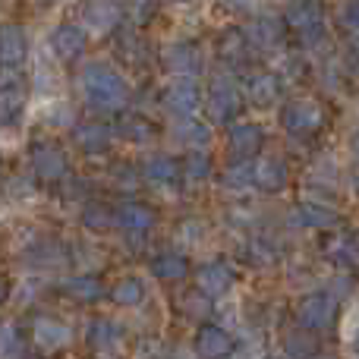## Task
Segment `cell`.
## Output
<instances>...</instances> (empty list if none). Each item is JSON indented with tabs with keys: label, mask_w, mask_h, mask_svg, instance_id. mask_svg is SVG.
Instances as JSON below:
<instances>
[{
	"label": "cell",
	"mask_w": 359,
	"mask_h": 359,
	"mask_svg": "<svg viewBox=\"0 0 359 359\" xmlns=\"http://www.w3.org/2000/svg\"><path fill=\"white\" fill-rule=\"evenodd\" d=\"M174 4H192V0H174Z\"/></svg>",
	"instance_id": "obj_43"
},
{
	"label": "cell",
	"mask_w": 359,
	"mask_h": 359,
	"mask_svg": "<svg viewBox=\"0 0 359 359\" xmlns=\"http://www.w3.org/2000/svg\"><path fill=\"white\" fill-rule=\"evenodd\" d=\"M350 151H353V158L359 161V133H353V139H350Z\"/></svg>",
	"instance_id": "obj_41"
},
{
	"label": "cell",
	"mask_w": 359,
	"mask_h": 359,
	"mask_svg": "<svg viewBox=\"0 0 359 359\" xmlns=\"http://www.w3.org/2000/svg\"><path fill=\"white\" fill-rule=\"evenodd\" d=\"M180 312H183L186 318H192V322H198V318H208L211 316V297L208 293H183L180 297Z\"/></svg>",
	"instance_id": "obj_30"
},
{
	"label": "cell",
	"mask_w": 359,
	"mask_h": 359,
	"mask_svg": "<svg viewBox=\"0 0 359 359\" xmlns=\"http://www.w3.org/2000/svg\"><path fill=\"white\" fill-rule=\"evenodd\" d=\"M174 133H177V139L183 145H205L208 142V136H211V130L205 123H198V120H186V117L177 123Z\"/></svg>",
	"instance_id": "obj_34"
},
{
	"label": "cell",
	"mask_w": 359,
	"mask_h": 359,
	"mask_svg": "<svg viewBox=\"0 0 359 359\" xmlns=\"http://www.w3.org/2000/svg\"><path fill=\"white\" fill-rule=\"evenodd\" d=\"M25 111V82L16 69L0 73V126H16Z\"/></svg>",
	"instance_id": "obj_7"
},
{
	"label": "cell",
	"mask_w": 359,
	"mask_h": 359,
	"mask_svg": "<svg viewBox=\"0 0 359 359\" xmlns=\"http://www.w3.org/2000/svg\"><path fill=\"white\" fill-rule=\"evenodd\" d=\"M243 259H246L249 265H255V268H268V265H278L280 252H278V246L268 243V240H249Z\"/></svg>",
	"instance_id": "obj_29"
},
{
	"label": "cell",
	"mask_w": 359,
	"mask_h": 359,
	"mask_svg": "<svg viewBox=\"0 0 359 359\" xmlns=\"http://www.w3.org/2000/svg\"><path fill=\"white\" fill-rule=\"evenodd\" d=\"M334 318H337V299L331 293H309L297 306V325L306 334L328 331L334 325Z\"/></svg>",
	"instance_id": "obj_3"
},
{
	"label": "cell",
	"mask_w": 359,
	"mask_h": 359,
	"mask_svg": "<svg viewBox=\"0 0 359 359\" xmlns=\"http://www.w3.org/2000/svg\"><path fill=\"white\" fill-rule=\"evenodd\" d=\"M117 133L123 139H130V142H149V139L155 136V126H151L149 120H142V117H123Z\"/></svg>",
	"instance_id": "obj_33"
},
{
	"label": "cell",
	"mask_w": 359,
	"mask_h": 359,
	"mask_svg": "<svg viewBox=\"0 0 359 359\" xmlns=\"http://www.w3.org/2000/svg\"><path fill=\"white\" fill-rule=\"evenodd\" d=\"M73 142L79 145L86 155H104L114 145V130L98 123V120H86V123H79L73 130Z\"/></svg>",
	"instance_id": "obj_16"
},
{
	"label": "cell",
	"mask_w": 359,
	"mask_h": 359,
	"mask_svg": "<svg viewBox=\"0 0 359 359\" xmlns=\"http://www.w3.org/2000/svg\"><path fill=\"white\" fill-rule=\"evenodd\" d=\"M6 297H10V284H6V278H0V306L6 303Z\"/></svg>",
	"instance_id": "obj_40"
},
{
	"label": "cell",
	"mask_w": 359,
	"mask_h": 359,
	"mask_svg": "<svg viewBox=\"0 0 359 359\" xmlns=\"http://www.w3.org/2000/svg\"><path fill=\"white\" fill-rule=\"evenodd\" d=\"M63 293H67L69 299H76V303H95V299L104 297V284H101L98 278H92V274H86V278H69L67 284H63Z\"/></svg>",
	"instance_id": "obj_24"
},
{
	"label": "cell",
	"mask_w": 359,
	"mask_h": 359,
	"mask_svg": "<svg viewBox=\"0 0 359 359\" xmlns=\"http://www.w3.org/2000/svg\"><path fill=\"white\" fill-rule=\"evenodd\" d=\"M82 224H86L88 230H95V233H104V230L114 227V211L107 208V205L95 202V205H88V208L82 211Z\"/></svg>",
	"instance_id": "obj_31"
},
{
	"label": "cell",
	"mask_w": 359,
	"mask_h": 359,
	"mask_svg": "<svg viewBox=\"0 0 359 359\" xmlns=\"http://www.w3.org/2000/svg\"><path fill=\"white\" fill-rule=\"evenodd\" d=\"M353 350H356V356H359V334H356V341H353Z\"/></svg>",
	"instance_id": "obj_42"
},
{
	"label": "cell",
	"mask_w": 359,
	"mask_h": 359,
	"mask_svg": "<svg viewBox=\"0 0 359 359\" xmlns=\"http://www.w3.org/2000/svg\"><path fill=\"white\" fill-rule=\"evenodd\" d=\"M186 177L196 180V183H202V180L211 177V158L205 155V151L192 149L189 155H186Z\"/></svg>",
	"instance_id": "obj_35"
},
{
	"label": "cell",
	"mask_w": 359,
	"mask_h": 359,
	"mask_svg": "<svg viewBox=\"0 0 359 359\" xmlns=\"http://www.w3.org/2000/svg\"><path fill=\"white\" fill-rule=\"evenodd\" d=\"M290 224L293 227H309V230H331L341 224V215L328 205H316V202H303L290 211Z\"/></svg>",
	"instance_id": "obj_17"
},
{
	"label": "cell",
	"mask_w": 359,
	"mask_h": 359,
	"mask_svg": "<svg viewBox=\"0 0 359 359\" xmlns=\"http://www.w3.org/2000/svg\"><path fill=\"white\" fill-rule=\"evenodd\" d=\"M280 92H284V86H280L278 73H255L246 82V95L255 107H274L280 101Z\"/></svg>",
	"instance_id": "obj_19"
},
{
	"label": "cell",
	"mask_w": 359,
	"mask_h": 359,
	"mask_svg": "<svg viewBox=\"0 0 359 359\" xmlns=\"http://www.w3.org/2000/svg\"><path fill=\"white\" fill-rule=\"evenodd\" d=\"M196 356L198 359H227L233 353V337L227 334L224 328H217V325H202V328L196 331Z\"/></svg>",
	"instance_id": "obj_13"
},
{
	"label": "cell",
	"mask_w": 359,
	"mask_h": 359,
	"mask_svg": "<svg viewBox=\"0 0 359 359\" xmlns=\"http://www.w3.org/2000/svg\"><path fill=\"white\" fill-rule=\"evenodd\" d=\"M227 145L236 161H249V158L259 155L262 145H265V130H262L259 123H236V126H230Z\"/></svg>",
	"instance_id": "obj_14"
},
{
	"label": "cell",
	"mask_w": 359,
	"mask_h": 359,
	"mask_svg": "<svg viewBox=\"0 0 359 359\" xmlns=\"http://www.w3.org/2000/svg\"><path fill=\"white\" fill-rule=\"evenodd\" d=\"M142 174H145V180H151V183H174L180 177V164L168 155H151V158H145Z\"/></svg>",
	"instance_id": "obj_26"
},
{
	"label": "cell",
	"mask_w": 359,
	"mask_h": 359,
	"mask_svg": "<svg viewBox=\"0 0 359 359\" xmlns=\"http://www.w3.org/2000/svg\"><path fill=\"white\" fill-rule=\"evenodd\" d=\"M111 299L117 306H139L145 299V284L139 278H123L111 287Z\"/></svg>",
	"instance_id": "obj_28"
},
{
	"label": "cell",
	"mask_w": 359,
	"mask_h": 359,
	"mask_svg": "<svg viewBox=\"0 0 359 359\" xmlns=\"http://www.w3.org/2000/svg\"><path fill=\"white\" fill-rule=\"evenodd\" d=\"M236 274L230 271L224 262H208V265H202L196 271V284L202 293H208V297H224V293L233 287Z\"/></svg>",
	"instance_id": "obj_18"
},
{
	"label": "cell",
	"mask_w": 359,
	"mask_h": 359,
	"mask_svg": "<svg viewBox=\"0 0 359 359\" xmlns=\"http://www.w3.org/2000/svg\"><path fill=\"white\" fill-rule=\"evenodd\" d=\"M161 63H164L168 73L183 76V79H192V76H198L205 69V54H202V48H198L196 41H174V44L164 48Z\"/></svg>",
	"instance_id": "obj_6"
},
{
	"label": "cell",
	"mask_w": 359,
	"mask_h": 359,
	"mask_svg": "<svg viewBox=\"0 0 359 359\" xmlns=\"http://www.w3.org/2000/svg\"><path fill=\"white\" fill-rule=\"evenodd\" d=\"M284 25L303 44H318L325 38V4L322 0H290V6L284 10Z\"/></svg>",
	"instance_id": "obj_2"
},
{
	"label": "cell",
	"mask_w": 359,
	"mask_h": 359,
	"mask_svg": "<svg viewBox=\"0 0 359 359\" xmlns=\"http://www.w3.org/2000/svg\"><path fill=\"white\" fill-rule=\"evenodd\" d=\"M280 126L293 136H312L325 126V111L318 101H309V98H293L284 104L280 111Z\"/></svg>",
	"instance_id": "obj_4"
},
{
	"label": "cell",
	"mask_w": 359,
	"mask_h": 359,
	"mask_svg": "<svg viewBox=\"0 0 359 359\" xmlns=\"http://www.w3.org/2000/svg\"><path fill=\"white\" fill-rule=\"evenodd\" d=\"M82 95L92 107L98 111H123L130 104V82L123 79V73H117L114 67L107 63H88L82 69Z\"/></svg>",
	"instance_id": "obj_1"
},
{
	"label": "cell",
	"mask_w": 359,
	"mask_h": 359,
	"mask_svg": "<svg viewBox=\"0 0 359 359\" xmlns=\"http://www.w3.org/2000/svg\"><path fill=\"white\" fill-rule=\"evenodd\" d=\"M88 48V32L76 22H60L50 32V50L60 63H76Z\"/></svg>",
	"instance_id": "obj_8"
},
{
	"label": "cell",
	"mask_w": 359,
	"mask_h": 359,
	"mask_svg": "<svg viewBox=\"0 0 359 359\" xmlns=\"http://www.w3.org/2000/svg\"><path fill=\"white\" fill-rule=\"evenodd\" d=\"M243 32H246L249 44H252V48H262V50L278 48V44H284V38H287L284 16H265V13L255 16V19H249V25Z\"/></svg>",
	"instance_id": "obj_10"
},
{
	"label": "cell",
	"mask_w": 359,
	"mask_h": 359,
	"mask_svg": "<svg viewBox=\"0 0 359 359\" xmlns=\"http://www.w3.org/2000/svg\"><path fill=\"white\" fill-rule=\"evenodd\" d=\"M224 186H230V189H246V186H252V168H249L246 161L243 164H233V168L224 170Z\"/></svg>",
	"instance_id": "obj_37"
},
{
	"label": "cell",
	"mask_w": 359,
	"mask_h": 359,
	"mask_svg": "<svg viewBox=\"0 0 359 359\" xmlns=\"http://www.w3.org/2000/svg\"><path fill=\"white\" fill-rule=\"evenodd\" d=\"M32 170H35L41 180L54 183V180H63L69 174V161L57 145H48V142H35L32 145Z\"/></svg>",
	"instance_id": "obj_11"
},
{
	"label": "cell",
	"mask_w": 359,
	"mask_h": 359,
	"mask_svg": "<svg viewBox=\"0 0 359 359\" xmlns=\"http://www.w3.org/2000/svg\"><path fill=\"white\" fill-rule=\"evenodd\" d=\"M114 221L123 230H130V233H145V230L155 227V211L142 202H123L114 211Z\"/></svg>",
	"instance_id": "obj_22"
},
{
	"label": "cell",
	"mask_w": 359,
	"mask_h": 359,
	"mask_svg": "<svg viewBox=\"0 0 359 359\" xmlns=\"http://www.w3.org/2000/svg\"><path fill=\"white\" fill-rule=\"evenodd\" d=\"M312 359H334V356H312Z\"/></svg>",
	"instance_id": "obj_44"
},
{
	"label": "cell",
	"mask_w": 359,
	"mask_h": 359,
	"mask_svg": "<svg viewBox=\"0 0 359 359\" xmlns=\"http://www.w3.org/2000/svg\"><path fill=\"white\" fill-rule=\"evenodd\" d=\"M29 60V35L16 22H0V69H19Z\"/></svg>",
	"instance_id": "obj_9"
},
{
	"label": "cell",
	"mask_w": 359,
	"mask_h": 359,
	"mask_svg": "<svg viewBox=\"0 0 359 359\" xmlns=\"http://www.w3.org/2000/svg\"><path fill=\"white\" fill-rule=\"evenodd\" d=\"M86 337H88V347L92 350H111L120 337V328L114 322H107V318H95V322L88 325Z\"/></svg>",
	"instance_id": "obj_27"
},
{
	"label": "cell",
	"mask_w": 359,
	"mask_h": 359,
	"mask_svg": "<svg viewBox=\"0 0 359 359\" xmlns=\"http://www.w3.org/2000/svg\"><path fill=\"white\" fill-rule=\"evenodd\" d=\"M287 164L280 158H265L252 168V186L262 192H280L287 186Z\"/></svg>",
	"instance_id": "obj_21"
},
{
	"label": "cell",
	"mask_w": 359,
	"mask_h": 359,
	"mask_svg": "<svg viewBox=\"0 0 359 359\" xmlns=\"http://www.w3.org/2000/svg\"><path fill=\"white\" fill-rule=\"evenodd\" d=\"M151 274H155L158 280H168V284L170 280H183L186 274H189V262L177 252H164L151 262Z\"/></svg>",
	"instance_id": "obj_25"
},
{
	"label": "cell",
	"mask_w": 359,
	"mask_h": 359,
	"mask_svg": "<svg viewBox=\"0 0 359 359\" xmlns=\"http://www.w3.org/2000/svg\"><path fill=\"white\" fill-rule=\"evenodd\" d=\"M337 22H341V29L347 32L353 48L359 50V0H344L341 10H337Z\"/></svg>",
	"instance_id": "obj_32"
},
{
	"label": "cell",
	"mask_w": 359,
	"mask_h": 359,
	"mask_svg": "<svg viewBox=\"0 0 359 359\" xmlns=\"http://www.w3.org/2000/svg\"><path fill=\"white\" fill-rule=\"evenodd\" d=\"M0 359H25L22 337L13 328H0Z\"/></svg>",
	"instance_id": "obj_36"
},
{
	"label": "cell",
	"mask_w": 359,
	"mask_h": 359,
	"mask_svg": "<svg viewBox=\"0 0 359 359\" xmlns=\"http://www.w3.org/2000/svg\"><path fill=\"white\" fill-rule=\"evenodd\" d=\"M243 107V95L240 88L233 86V79L221 76V79L211 82V92H208V101H205V111L215 123H230V120L240 114Z\"/></svg>",
	"instance_id": "obj_5"
},
{
	"label": "cell",
	"mask_w": 359,
	"mask_h": 359,
	"mask_svg": "<svg viewBox=\"0 0 359 359\" xmlns=\"http://www.w3.org/2000/svg\"><path fill=\"white\" fill-rule=\"evenodd\" d=\"M69 341H73L69 328L57 318H38L35 322V344L41 350H63L69 347Z\"/></svg>",
	"instance_id": "obj_23"
},
{
	"label": "cell",
	"mask_w": 359,
	"mask_h": 359,
	"mask_svg": "<svg viewBox=\"0 0 359 359\" xmlns=\"http://www.w3.org/2000/svg\"><path fill=\"white\" fill-rule=\"evenodd\" d=\"M249 38H246V32L243 29H227L221 35V41H217V57H221L227 67H233V69H240V67H246V60H249Z\"/></svg>",
	"instance_id": "obj_20"
},
{
	"label": "cell",
	"mask_w": 359,
	"mask_h": 359,
	"mask_svg": "<svg viewBox=\"0 0 359 359\" xmlns=\"http://www.w3.org/2000/svg\"><path fill=\"white\" fill-rule=\"evenodd\" d=\"M198 104H202V92L192 79H177L164 92V111L174 114V117H192L198 111Z\"/></svg>",
	"instance_id": "obj_12"
},
{
	"label": "cell",
	"mask_w": 359,
	"mask_h": 359,
	"mask_svg": "<svg viewBox=\"0 0 359 359\" xmlns=\"http://www.w3.org/2000/svg\"><path fill=\"white\" fill-rule=\"evenodd\" d=\"M155 13H158V0H130V19L136 25L151 22Z\"/></svg>",
	"instance_id": "obj_38"
},
{
	"label": "cell",
	"mask_w": 359,
	"mask_h": 359,
	"mask_svg": "<svg viewBox=\"0 0 359 359\" xmlns=\"http://www.w3.org/2000/svg\"><path fill=\"white\" fill-rule=\"evenodd\" d=\"M227 6L230 10H236V13H249L255 6V0H227Z\"/></svg>",
	"instance_id": "obj_39"
},
{
	"label": "cell",
	"mask_w": 359,
	"mask_h": 359,
	"mask_svg": "<svg viewBox=\"0 0 359 359\" xmlns=\"http://www.w3.org/2000/svg\"><path fill=\"white\" fill-rule=\"evenodd\" d=\"M82 19H86V29L95 35H107L120 25V6L114 0H86L82 4Z\"/></svg>",
	"instance_id": "obj_15"
}]
</instances>
